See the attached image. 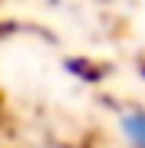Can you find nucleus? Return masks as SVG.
Instances as JSON below:
<instances>
[{
  "label": "nucleus",
  "mask_w": 145,
  "mask_h": 148,
  "mask_svg": "<svg viewBox=\"0 0 145 148\" xmlns=\"http://www.w3.org/2000/svg\"><path fill=\"white\" fill-rule=\"evenodd\" d=\"M125 132H129V138L139 148H145V115H132L125 119Z\"/></svg>",
  "instance_id": "1"
}]
</instances>
